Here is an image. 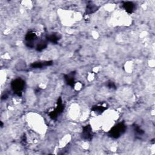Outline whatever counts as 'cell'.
Returning a JSON list of instances; mask_svg holds the SVG:
<instances>
[{
    "label": "cell",
    "mask_w": 155,
    "mask_h": 155,
    "mask_svg": "<svg viewBox=\"0 0 155 155\" xmlns=\"http://www.w3.org/2000/svg\"><path fill=\"white\" fill-rule=\"evenodd\" d=\"M127 126L124 122H120L113 126L108 131V134L113 139H117L126 131Z\"/></svg>",
    "instance_id": "cell-1"
},
{
    "label": "cell",
    "mask_w": 155,
    "mask_h": 155,
    "mask_svg": "<svg viewBox=\"0 0 155 155\" xmlns=\"http://www.w3.org/2000/svg\"><path fill=\"white\" fill-rule=\"evenodd\" d=\"M25 87V81L21 79L17 78L12 81L11 87L13 92L18 96H21L22 91Z\"/></svg>",
    "instance_id": "cell-2"
},
{
    "label": "cell",
    "mask_w": 155,
    "mask_h": 155,
    "mask_svg": "<svg viewBox=\"0 0 155 155\" xmlns=\"http://www.w3.org/2000/svg\"><path fill=\"white\" fill-rule=\"evenodd\" d=\"M64 108V105L62 104V99H61V97H59L58 99V101H57L56 108L53 111H51L49 113L50 117L51 119H56L58 116L63 111Z\"/></svg>",
    "instance_id": "cell-3"
},
{
    "label": "cell",
    "mask_w": 155,
    "mask_h": 155,
    "mask_svg": "<svg viewBox=\"0 0 155 155\" xmlns=\"http://www.w3.org/2000/svg\"><path fill=\"white\" fill-rule=\"evenodd\" d=\"M37 39H38V36L35 31H28L25 36L26 45L30 48H33L35 47L34 42L35 41H36Z\"/></svg>",
    "instance_id": "cell-4"
},
{
    "label": "cell",
    "mask_w": 155,
    "mask_h": 155,
    "mask_svg": "<svg viewBox=\"0 0 155 155\" xmlns=\"http://www.w3.org/2000/svg\"><path fill=\"white\" fill-rule=\"evenodd\" d=\"M81 136L84 140H85L90 141L92 139L93 131L90 125H87L83 127Z\"/></svg>",
    "instance_id": "cell-5"
},
{
    "label": "cell",
    "mask_w": 155,
    "mask_h": 155,
    "mask_svg": "<svg viewBox=\"0 0 155 155\" xmlns=\"http://www.w3.org/2000/svg\"><path fill=\"white\" fill-rule=\"evenodd\" d=\"M53 64V61H38L35 62L31 64L30 67L32 68H41L43 67L50 66Z\"/></svg>",
    "instance_id": "cell-6"
},
{
    "label": "cell",
    "mask_w": 155,
    "mask_h": 155,
    "mask_svg": "<svg viewBox=\"0 0 155 155\" xmlns=\"http://www.w3.org/2000/svg\"><path fill=\"white\" fill-rule=\"evenodd\" d=\"M122 8L125 10L126 12H127L128 14H131L136 7L135 4L133 2L130 1H126L124 2L122 4Z\"/></svg>",
    "instance_id": "cell-7"
},
{
    "label": "cell",
    "mask_w": 155,
    "mask_h": 155,
    "mask_svg": "<svg viewBox=\"0 0 155 155\" xmlns=\"http://www.w3.org/2000/svg\"><path fill=\"white\" fill-rule=\"evenodd\" d=\"M45 38L48 42H50L53 44H57L61 38V35L59 33H54L51 35H47Z\"/></svg>",
    "instance_id": "cell-8"
},
{
    "label": "cell",
    "mask_w": 155,
    "mask_h": 155,
    "mask_svg": "<svg viewBox=\"0 0 155 155\" xmlns=\"http://www.w3.org/2000/svg\"><path fill=\"white\" fill-rule=\"evenodd\" d=\"M74 72H71L69 74H65L64 76L65 82H67V85L71 86V87H74L75 81H74Z\"/></svg>",
    "instance_id": "cell-9"
},
{
    "label": "cell",
    "mask_w": 155,
    "mask_h": 155,
    "mask_svg": "<svg viewBox=\"0 0 155 155\" xmlns=\"http://www.w3.org/2000/svg\"><path fill=\"white\" fill-rule=\"evenodd\" d=\"M107 108H108V107L107 106L97 105L93 106L91 108V110L97 114H101L102 113H104Z\"/></svg>",
    "instance_id": "cell-10"
},
{
    "label": "cell",
    "mask_w": 155,
    "mask_h": 155,
    "mask_svg": "<svg viewBox=\"0 0 155 155\" xmlns=\"http://www.w3.org/2000/svg\"><path fill=\"white\" fill-rule=\"evenodd\" d=\"M47 43H48V41L46 39V38L45 40H41L39 42L37 43L36 45V50L39 51L43 50L47 47Z\"/></svg>",
    "instance_id": "cell-11"
},
{
    "label": "cell",
    "mask_w": 155,
    "mask_h": 155,
    "mask_svg": "<svg viewBox=\"0 0 155 155\" xmlns=\"http://www.w3.org/2000/svg\"><path fill=\"white\" fill-rule=\"evenodd\" d=\"M99 8V7H97L96 5L93 4H89L87 5V8H86V12L85 13L90 15L91 13H93L94 12H95L97 10V9Z\"/></svg>",
    "instance_id": "cell-12"
},
{
    "label": "cell",
    "mask_w": 155,
    "mask_h": 155,
    "mask_svg": "<svg viewBox=\"0 0 155 155\" xmlns=\"http://www.w3.org/2000/svg\"><path fill=\"white\" fill-rule=\"evenodd\" d=\"M133 130L135 133V134L137 136H142L144 134L143 130H142L140 127L136 124L133 125Z\"/></svg>",
    "instance_id": "cell-13"
},
{
    "label": "cell",
    "mask_w": 155,
    "mask_h": 155,
    "mask_svg": "<svg viewBox=\"0 0 155 155\" xmlns=\"http://www.w3.org/2000/svg\"><path fill=\"white\" fill-rule=\"evenodd\" d=\"M107 85L109 88H114V89H116V86L114 82H112V81L108 82L107 83Z\"/></svg>",
    "instance_id": "cell-14"
}]
</instances>
